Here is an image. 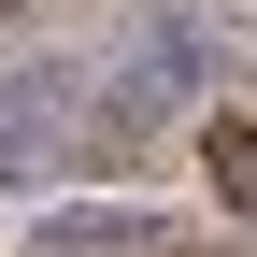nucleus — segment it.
Listing matches in <instances>:
<instances>
[{
  "mask_svg": "<svg viewBox=\"0 0 257 257\" xmlns=\"http://www.w3.org/2000/svg\"><path fill=\"white\" fill-rule=\"evenodd\" d=\"M57 100H72L57 72H15L0 86V186H43L57 172Z\"/></svg>",
  "mask_w": 257,
  "mask_h": 257,
  "instance_id": "obj_1",
  "label": "nucleus"
},
{
  "mask_svg": "<svg viewBox=\"0 0 257 257\" xmlns=\"http://www.w3.org/2000/svg\"><path fill=\"white\" fill-rule=\"evenodd\" d=\"M157 243V214H128V200H72V214H43V257H143Z\"/></svg>",
  "mask_w": 257,
  "mask_h": 257,
  "instance_id": "obj_2",
  "label": "nucleus"
},
{
  "mask_svg": "<svg viewBox=\"0 0 257 257\" xmlns=\"http://www.w3.org/2000/svg\"><path fill=\"white\" fill-rule=\"evenodd\" d=\"M200 172H214V200H229V214H257V128H214Z\"/></svg>",
  "mask_w": 257,
  "mask_h": 257,
  "instance_id": "obj_3",
  "label": "nucleus"
}]
</instances>
